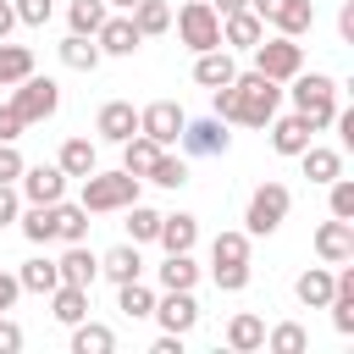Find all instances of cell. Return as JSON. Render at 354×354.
Segmentation results:
<instances>
[{"label":"cell","mask_w":354,"mask_h":354,"mask_svg":"<svg viewBox=\"0 0 354 354\" xmlns=\"http://www.w3.org/2000/svg\"><path fill=\"white\" fill-rule=\"evenodd\" d=\"M111 17V6L105 0H72L66 6V22H72V33H100V22Z\"/></svg>","instance_id":"obj_39"},{"label":"cell","mask_w":354,"mask_h":354,"mask_svg":"<svg viewBox=\"0 0 354 354\" xmlns=\"http://www.w3.org/2000/svg\"><path fill=\"white\" fill-rule=\"evenodd\" d=\"M100 271H105L111 282H133V277H144V254H138V243H116V249L100 260Z\"/></svg>","instance_id":"obj_24"},{"label":"cell","mask_w":354,"mask_h":354,"mask_svg":"<svg viewBox=\"0 0 354 354\" xmlns=\"http://www.w3.org/2000/svg\"><path fill=\"white\" fill-rule=\"evenodd\" d=\"M11 11H17V22L44 28V22H50V11H55V0H11Z\"/></svg>","instance_id":"obj_44"},{"label":"cell","mask_w":354,"mask_h":354,"mask_svg":"<svg viewBox=\"0 0 354 354\" xmlns=\"http://www.w3.org/2000/svg\"><path fill=\"white\" fill-rule=\"evenodd\" d=\"M271 28L288 33V39H304V33L315 28V0H288V6L271 17Z\"/></svg>","instance_id":"obj_27"},{"label":"cell","mask_w":354,"mask_h":354,"mask_svg":"<svg viewBox=\"0 0 354 354\" xmlns=\"http://www.w3.org/2000/svg\"><path fill=\"white\" fill-rule=\"evenodd\" d=\"M55 266H61V282H77V288H94V277H100V254L88 243H66V254Z\"/></svg>","instance_id":"obj_19"},{"label":"cell","mask_w":354,"mask_h":354,"mask_svg":"<svg viewBox=\"0 0 354 354\" xmlns=\"http://www.w3.org/2000/svg\"><path fill=\"white\" fill-rule=\"evenodd\" d=\"M94 133H100V138H111V144H122V138H133V133H138V111H133L127 100H111V105H100Z\"/></svg>","instance_id":"obj_15"},{"label":"cell","mask_w":354,"mask_h":354,"mask_svg":"<svg viewBox=\"0 0 354 354\" xmlns=\"http://www.w3.org/2000/svg\"><path fill=\"white\" fill-rule=\"evenodd\" d=\"M127 17L138 22V33H144V39H155V33H166V28H171V6H166V0H138Z\"/></svg>","instance_id":"obj_36"},{"label":"cell","mask_w":354,"mask_h":354,"mask_svg":"<svg viewBox=\"0 0 354 354\" xmlns=\"http://www.w3.org/2000/svg\"><path fill=\"white\" fill-rule=\"evenodd\" d=\"M116 310L127 315V321H149V310H155V293L133 277V282H116Z\"/></svg>","instance_id":"obj_31"},{"label":"cell","mask_w":354,"mask_h":354,"mask_svg":"<svg viewBox=\"0 0 354 354\" xmlns=\"http://www.w3.org/2000/svg\"><path fill=\"white\" fill-rule=\"evenodd\" d=\"M210 260H216V266H238V260H249V232H216Z\"/></svg>","instance_id":"obj_40"},{"label":"cell","mask_w":354,"mask_h":354,"mask_svg":"<svg viewBox=\"0 0 354 354\" xmlns=\"http://www.w3.org/2000/svg\"><path fill=\"white\" fill-rule=\"evenodd\" d=\"M277 111H282V83H271L266 72H238L232 83L210 88V116L232 127H266Z\"/></svg>","instance_id":"obj_1"},{"label":"cell","mask_w":354,"mask_h":354,"mask_svg":"<svg viewBox=\"0 0 354 354\" xmlns=\"http://www.w3.org/2000/svg\"><path fill=\"white\" fill-rule=\"evenodd\" d=\"M199 282V266L188 254H166L160 260V288H194Z\"/></svg>","instance_id":"obj_41"},{"label":"cell","mask_w":354,"mask_h":354,"mask_svg":"<svg viewBox=\"0 0 354 354\" xmlns=\"http://www.w3.org/2000/svg\"><path fill=\"white\" fill-rule=\"evenodd\" d=\"M17 94H11V105H17V116L33 127V122H50L55 111H61V88H55V77H39V72H28L22 83H11Z\"/></svg>","instance_id":"obj_7"},{"label":"cell","mask_w":354,"mask_h":354,"mask_svg":"<svg viewBox=\"0 0 354 354\" xmlns=\"http://www.w3.org/2000/svg\"><path fill=\"white\" fill-rule=\"evenodd\" d=\"M177 39L199 55V50H221V17L210 0H183L177 6Z\"/></svg>","instance_id":"obj_5"},{"label":"cell","mask_w":354,"mask_h":354,"mask_svg":"<svg viewBox=\"0 0 354 354\" xmlns=\"http://www.w3.org/2000/svg\"><path fill=\"white\" fill-rule=\"evenodd\" d=\"M282 6H288V0H249V11H254V17H260V22H271V17H277V11H282Z\"/></svg>","instance_id":"obj_52"},{"label":"cell","mask_w":354,"mask_h":354,"mask_svg":"<svg viewBox=\"0 0 354 354\" xmlns=\"http://www.w3.org/2000/svg\"><path fill=\"white\" fill-rule=\"evenodd\" d=\"M17 348H22V326L0 315V354H17Z\"/></svg>","instance_id":"obj_48"},{"label":"cell","mask_w":354,"mask_h":354,"mask_svg":"<svg viewBox=\"0 0 354 354\" xmlns=\"http://www.w3.org/2000/svg\"><path fill=\"white\" fill-rule=\"evenodd\" d=\"M210 277H216L221 293H238V288H249V260H238V266H210Z\"/></svg>","instance_id":"obj_43"},{"label":"cell","mask_w":354,"mask_h":354,"mask_svg":"<svg viewBox=\"0 0 354 354\" xmlns=\"http://www.w3.org/2000/svg\"><path fill=\"white\" fill-rule=\"evenodd\" d=\"M183 122H188V116H183V105H177V100H155V105H144V111H138V133H144V138H155L160 149H171V144H177Z\"/></svg>","instance_id":"obj_9"},{"label":"cell","mask_w":354,"mask_h":354,"mask_svg":"<svg viewBox=\"0 0 354 354\" xmlns=\"http://www.w3.org/2000/svg\"><path fill=\"white\" fill-rule=\"evenodd\" d=\"M155 321H160V332H194L199 326V304H194V288H166L160 299H155V310H149Z\"/></svg>","instance_id":"obj_8"},{"label":"cell","mask_w":354,"mask_h":354,"mask_svg":"<svg viewBox=\"0 0 354 354\" xmlns=\"http://www.w3.org/2000/svg\"><path fill=\"white\" fill-rule=\"evenodd\" d=\"M11 28H17V11H11V0H0V39H11Z\"/></svg>","instance_id":"obj_53"},{"label":"cell","mask_w":354,"mask_h":354,"mask_svg":"<svg viewBox=\"0 0 354 354\" xmlns=\"http://www.w3.org/2000/svg\"><path fill=\"white\" fill-rule=\"evenodd\" d=\"M288 210H293V194H288V183H260V188L249 194L243 232H249V238H266V232H277V227L288 221Z\"/></svg>","instance_id":"obj_4"},{"label":"cell","mask_w":354,"mask_h":354,"mask_svg":"<svg viewBox=\"0 0 354 354\" xmlns=\"http://www.w3.org/2000/svg\"><path fill=\"white\" fill-rule=\"evenodd\" d=\"M155 232H160V210H149V205H127V243H155Z\"/></svg>","instance_id":"obj_37"},{"label":"cell","mask_w":354,"mask_h":354,"mask_svg":"<svg viewBox=\"0 0 354 354\" xmlns=\"http://www.w3.org/2000/svg\"><path fill=\"white\" fill-rule=\"evenodd\" d=\"M266 127H271V149H277V155H299V149L310 144V133H315L299 111H293V116H271Z\"/></svg>","instance_id":"obj_18"},{"label":"cell","mask_w":354,"mask_h":354,"mask_svg":"<svg viewBox=\"0 0 354 354\" xmlns=\"http://www.w3.org/2000/svg\"><path fill=\"white\" fill-rule=\"evenodd\" d=\"M177 144H183L188 155H227L232 133H227V122H221V116H199V122H183Z\"/></svg>","instance_id":"obj_10"},{"label":"cell","mask_w":354,"mask_h":354,"mask_svg":"<svg viewBox=\"0 0 354 354\" xmlns=\"http://www.w3.org/2000/svg\"><path fill=\"white\" fill-rule=\"evenodd\" d=\"M17 194L28 205H55V199H66V171L61 166H22Z\"/></svg>","instance_id":"obj_11"},{"label":"cell","mask_w":354,"mask_h":354,"mask_svg":"<svg viewBox=\"0 0 354 354\" xmlns=\"http://www.w3.org/2000/svg\"><path fill=\"white\" fill-rule=\"evenodd\" d=\"M144 183H155V188H183V183H188V160H183V155H171V149H160V155H155V166L144 171Z\"/></svg>","instance_id":"obj_34"},{"label":"cell","mask_w":354,"mask_h":354,"mask_svg":"<svg viewBox=\"0 0 354 354\" xmlns=\"http://www.w3.org/2000/svg\"><path fill=\"white\" fill-rule=\"evenodd\" d=\"M22 127H28V122H22V116H17V105L6 100V105H0V144H17V138H22Z\"/></svg>","instance_id":"obj_45"},{"label":"cell","mask_w":354,"mask_h":354,"mask_svg":"<svg viewBox=\"0 0 354 354\" xmlns=\"http://www.w3.org/2000/svg\"><path fill=\"white\" fill-rule=\"evenodd\" d=\"M227 348H238V354H254V348H266V321L260 315H232L227 321Z\"/></svg>","instance_id":"obj_23"},{"label":"cell","mask_w":354,"mask_h":354,"mask_svg":"<svg viewBox=\"0 0 354 354\" xmlns=\"http://www.w3.org/2000/svg\"><path fill=\"white\" fill-rule=\"evenodd\" d=\"M238 77V61L227 55V50H199L194 55V83L199 88H221V83H232Z\"/></svg>","instance_id":"obj_17"},{"label":"cell","mask_w":354,"mask_h":354,"mask_svg":"<svg viewBox=\"0 0 354 354\" xmlns=\"http://www.w3.org/2000/svg\"><path fill=\"white\" fill-rule=\"evenodd\" d=\"M326 188H332V199H326V205H332V216L354 221V183H348V177H332Z\"/></svg>","instance_id":"obj_42"},{"label":"cell","mask_w":354,"mask_h":354,"mask_svg":"<svg viewBox=\"0 0 354 354\" xmlns=\"http://www.w3.org/2000/svg\"><path fill=\"white\" fill-rule=\"evenodd\" d=\"M111 348H116V332H111V326H100V321H88V315L72 326V354H111Z\"/></svg>","instance_id":"obj_26"},{"label":"cell","mask_w":354,"mask_h":354,"mask_svg":"<svg viewBox=\"0 0 354 354\" xmlns=\"http://www.w3.org/2000/svg\"><path fill=\"white\" fill-rule=\"evenodd\" d=\"M105 6H116V11H133V6H138V0H105Z\"/></svg>","instance_id":"obj_55"},{"label":"cell","mask_w":354,"mask_h":354,"mask_svg":"<svg viewBox=\"0 0 354 354\" xmlns=\"http://www.w3.org/2000/svg\"><path fill=\"white\" fill-rule=\"evenodd\" d=\"M293 160L304 166V177H310V183H332V177H343V155H337V149H326V144H304Z\"/></svg>","instance_id":"obj_21"},{"label":"cell","mask_w":354,"mask_h":354,"mask_svg":"<svg viewBox=\"0 0 354 354\" xmlns=\"http://www.w3.org/2000/svg\"><path fill=\"white\" fill-rule=\"evenodd\" d=\"M155 243H160L166 254H188V249L199 243V221H194L188 210H177V216H160V232H155Z\"/></svg>","instance_id":"obj_16"},{"label":"cell","mask_w":354,"mask_h":354,"mask_svg":"<svg viewBox=\"0 0 354 354\" xmlns=\"http://www.w3.org/2000/svg\"><path fill=\"white\" fill-rule=\"evenodd\" d=\"M55 238H61V243H88V210L55 199Z\"/></svg>","instance_id":"obj_35"},{"label":"cell","mask_w":354,"mask_h":354,"mask_svg":"<svg viewBox=\"0 0 354 354\" xmlns=\"http://www.w3.org/2000/svg\"><path fill=\"white\" fill-rule=\"evenodd\" d=\"M28 72H33V50H28V44H11V39H0V88L22 83Z\"/></svg>","instance_id":"obj_32"},{"label":"cell","mask_w":354,"mask_h":354,"mask_svg":"<svg viewBox=\"0 0 354 354\" xmlns=\"http://www.w3.org/2000/svg\"><path fill=\"white\" fill-rule=\"evenodd\" d=\"M17 227H22L28 243H55V205H28L17 216Z\"/></svg>","instance_id":"obj_30"},{"label":"cell","mask_w":354,"mask_h":354,"mask_svg":"<svg viewBox=\"0 0 354 354\" xmlns=\"http://www.w3.org/2000/svg\"><path fill=\"white\" fill-rule=\"evenodd\" d=\"M50 315H55L61 326H77V321L88 315V288H77V282H55V288H50Z\"/></svg>","instance_id":"obj_20"},{"label":"cell","mask_w":354,"mask_h":354,"mask_svg":"<svg viewBox=\"0 0 354 354\" xmlns=\"http://www.w3.org/2000/svg\"><path fill=\"white\" fill-rule=\"evenodd\" d=\"M155 155H160V144H155V138H144V133H133V138H122V171H133V177H144V171L155 166Z\"/></svg>","instance_id":"obj_33"},{"label":"cell","mask_w":354,"mask_h":354,"mask_svg":"<svg viewBox=\"0 0 354 354\" xmlns=\"http://www.w3.org/2000/svg\"><path fill=\"white\" fill-rule=\"evenodd\" d=\"M210 6H216V17H227V11H243L249 0H210Z\"/></svg>","instance_id":"obj_54"},{"label":"cell","mask_w":354,"mask_h":354,"mask_svg":"<svg viewBox=\"0 0 354 354\" xmlns=\"http://www.w3.org/2000/svg\"><path fill=\"white\" fill-rule=\"evenodd\" d=\"M17 293H22V282H17L11 271H0V315H6L11 304H17Z\"/></svg>","instance_id":"obj_49"},{"label":"cell","mask_w":354,"mask_h":354,"mask_svg":"<svg viewBox=\"0 0 354 354\" xmlns=\"http://www.w3.org/2000/svg\"><path fill=\"white\" fill-rule=\"evenodd\" d=\"M288 83H293V88H288V94H293V111H299L315 133L332 127V116H337V83H332L326 72H293Z\"/></svg>","instance_id":"obj_3"},{"label":"cell","mask_w":354,"mask_h":354,"mask_svg":"<svg viewBox=\"0 0 354 354\" xmlns=\"http://www.w3.org/2000/svg\"><path fill=\"white\" fill-rule=\"evenodd\" d=\"M149 354H183V332H160Z\"/></svg>","instance_id":"obj_51"},{"label":"cell","mask_w":354,"mask_h":354,"mask_svg":"<svg viewBox=\"0 0 354 354\" xmlns=\"http://www.w3.org/2000/svg\"><path fill=\"white\" fill-rule=\"evenodd\" d=\"M337 33H343V44H354V0H343V11H337Z\"/></svg>","instance_id":"obj_50"},{"label":"cell","mask_w":354,"mask_h":354,"mask_svg":"<svg viewBox=\"0 0 354 354\" xmlns=\"http://www.w3.org/2000/svg\"><path fill=\"white\" fill-rule=\"evenodd\" d=\"M266 348H271V354H304V348H310V332H304L299 321H282V326L266 332Z\"/></svg>","instance_id":"obj_38"},{"label":"cell","mask_w":354,"mask_h":354,"mask_svg":"<svg viewBox=\"0 0 354 354\" xmlns=\"http://www.w3.org/2000/svg\"><path fill=\"white\" fill-rule=\"evenodd\" d=\"M293 293H299L304 310H326V299H332V266H310V271H299Z\"/></svg>","instance_id":"obj_22"},{"label":"cell","mask_w":354,"mask_h":354,"mask_svg":"<svg viewBox=\"0 0 354 354\" xmlns=\"http://www.w3.org/2000/svg\"><path fill=\"white\" fill-rule=\"evenodd\" d=\"M260 39H266V22H260V17L249 11V6H243V11H227V17H221V50H254Z\"/></svg>","instance_id":"obj_14"},{"label":"cell","mask_w":354,"mask_h":354,"mask_svg":"<svg viewBox=\"0 0 354 354\" xmlns=\"http://www.w3.org/2000/svg\"><path fill=\"white\" fill-rule=\"evenodd\" d=\"M22 216V194H17V183H0V227H11Z\"/></svg>","instance_id":"obj_46"},{"label":"cell","mask_w":354,"mask_h":354,"mask_svg":"<svg viewBox=\"0 0 354 354\" xmlns=\"http://www.w3.org/2000/svg\"><path fill=\"white\" fill-rule=\"evenodd\" d=\"M17 282H22V293H50V288L61 282V266H55L50 254H33V260H22Z\"/></svg>","instance_id":"obj_25"},{"label":"cell","mask_w":354,"mask_h":354,"mask_svg":"<svg viewBox=\"0 0 354 354\" xmlns=\"http://www.w3.org/2000/svg\"><path fill=\"white\" fill-rule=\"evenodd\" d=\"M315 254H321V266L354 260V221H343V216L321 221V227H315Z\"/></svg>","instance_id":"obj_12"},{"label":"cell","mask_w":354,"mask_h":354,"mask_svg":"<svg viewBox=\"0 0 354 354\" xmlns=\"http://www.w3.org/2000/svg\"><path fill=\"white\" fill-rule=\"evenodd\" d=\"M61 61H66L72 72H94V66H100V44H94V33H66V39H61Z\"/></svg>","instance_id":"obj_28"},{"label":"cell","mask_w":354,"mask_h":354,"mask_svg":"<svg viewBox=\"0 0 354 354\" xmlns=\"http://www.w3.org/2000/svg\"><path fill=\"white\" fill-rule=\"evenodd\" d=\"M94 44H100V55H133V50L144 44V33H138V22H133L127 11H116V17H105V22H100Z\"/></svg>","instance_id":"obj_13"},{"label":"cell","mask_w":354,"mask_h":354,"mask_svg":"<svg viewBox=\"0 0 354 354\" xmlns=\"http://www.w3.org/2000/svg\"><path fill=\"white\" fill-rule=\"evenodd\" d=\"M138 183H144V177H133V171H122V166H116V171H100V166H94V171L83 177V194H77V205H83L88 216L127 210V205L138 199Z\"/></svg>","instance_id":"obj_2"},{"label":"cell","mask_w":354,"mask_h":354,"mask_svg":"<svg viewBox=\"0 0 354 354\" xmlns=\"http://www.w3.org/2000/svg\"><path fill=\"white\" fill-rule=\"evenodd\" d=\"M55 166H61L66 177H88V171L100 166V155H94V144H88V138H66V144H61V155H55Z\"/></svg>","instance_id":"obj_29"},{"label":"cell","mask_w":354,"mask_h":354,"mask_svg":"<svg viewBox=\"0 0 354 354\" xmlns=\"http://www.w3.org/2000/svg\"><path fill=\"white\" fill-rule=\"evenodd\" d=\"M22 166H28V160L17 155V144H0V183H17V177H22Z\"/></svg>","instance_id":"obj_47"},{"label":"cell","mask_w":354,"mask_h":354,"mask_svg":"<svg viewBox=\"0 0 354 354\" xmlns=\"http://www.w3.org/2000/svg\"><path fill=\"white\" fill-rule=\"evenodd\" d=\"M254 72H266L271 83H288L293 72H304V44L288 39V33H271L254 44Z\"/></svg>","instance_id":"obj_6"}]
</instances>
